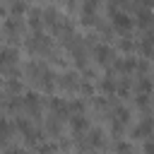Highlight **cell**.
I'll use <instances>...</instances> for the list:
<instances>
[{
  "instance_id": "6da1fadb",
  "label": "cell",
  "mask_w": 154,
  "mask_h": 154,
  "mask_svg": "<svg viewBox=\"0 0 154 154\" xmlns=\"http://www.w3.org/2000/svg\"><path fill=\"white\" fill-rule=\"evenodd\" d=\"M111 22H113V26L118 29V31H130L132 29V19L125 14V12H120V10H116L113 5H111Z\"/></svg>"
},
{
  "instance_id": "7a4b0ae2",
  "label": "cell",
  "mask_w": 154,
  "mask_h": 154,
  "mask_svg": "<svg viewBox=\"0 0 154 154\" xmlns=\"http://www.w3.org/2000/svg\"><path fill=\"white\" fill-rule=\"evenodd\" d=\"M94 55H96V63L106 65V63L111 60V55H113V53H111V48H108L106 43H99V46L94 48Z\"/></svg>"
},
{
  "instance_id": "3957f363",
  "label": "cell",
  "mask_w": 154,
  "mask_h": 154,
  "mask_svg": "<svg viewBox=\"0 0 154 154\" xmlns=\"http://www.w3.org/2000/svg\"><path fill=\"white\" fill-rule=\"evenodd\" d=\"M70 125H72V130H75L77 135H82V132L87 130V118H84V116H75V118L70 120Z\"/></svg>"
},
{
  "instance_id": "277c9868",
  "label": "cell",
  "mask_w": 154,
  "mask_h": 154,
  "mask_svg": "<svg viewBox=\"0 0 154 154\" xmlns=\"http://www.w3.org/2000/svg\"><path fill=\"white\" fill-rule=\"evenodd\" d=\"M24 106H26L31 113H36V111H38V96H36L34 91H29V94L24 96Z\"/></svg>"
},
{
  "instance_id": "5b68a950",
  "label": "cell",
  "mask_w": 154,
  "mask_h": 154,
  "mask_svg": "<svg viewBox=\"0 0 154 154\" xmlns=\"http://www.w3.org/2000/svg\"><path fill=\"white\" fill-rule=\"evenodd\" d=\"M41 19H43V12H41V10H31V14H29V26H31V29H41Z\"/></svg>"
},
{
  "instance_id": "8992f818",
  "label": "cell",
  "mask_w": 154,
  "mask_h": 154,
  "mask_svg": "<svg viewBox=\"0 0 154 154\" xmlns=\"http://www.w3.org/2000/svg\"><path fill=\"white\" fill-rule=\"evenodd\" d=\"M116 67H118V70H120V72H132V70H135V67H137V63H135V60H132V58H128V60H120V63H118V65H116Z\"/></svg>"
},
{
  "instance_id": "52a82bcc",
  "label": "cell",
  "mask_w": 154,
  "mask_h": 154,
  "mask_svg": "<svg viewBox=\"0 0 154 154\" xmlns=\"http://www.w3.org/2000/svg\"><path fill=\"white\" fill-rule=\"evenodd\" d=\"M149 19H152V14H149V7H144V10L140 12L137 22H140V26H147V24H149Z\"/></svg>"
},
{
  "instance_id": "ba28073f",
  "label": "cell",
  "mask_w": 154,
  "mask_h": 154,
  "mask_svg": "<svg viewBox=\"0 0 154 154\" xmlns=\"http://www.w3.org/2000/svg\"><path fill=\"white\" fill-rule=\"evenodd\" d=\"M101 87H103V91H106V94H116V82H113L111 77H106Z\"/></svg>"
},
{
  "instance_id": "9c48e42d",
  "label": "cell",
  "mask_w": 154,
  "mask_h": 154,
  "mask_svg": "<svg viewBox=\"0 0 154 154\" xmlns=\"http://www.w3.org/2000/svg\"><path fill=\"white\" fill-rule=\"evenodd\" d=\"M72 77H75V75H65V77H63V79H60V82H63V87H65V89H75V87H77V84H75V79H72Z\"/></svg>"
},
{
  "instance_id": "30bf717a",
  "label": "cell",
  "mask_w": 154,
  "mask_h": 154,
  "mask_svg": "<svg viewBox=\"0 0 154 154\" xmlns=\"http://www.w3.org/2000/svg\"><path fill=\"white\" fill-rule=\"evenodd\" d=\"M7 135H10V128H7V123H5V118L0 116V140L5 142V137H7Z\"/></svg>"
},
{
  "instance_id": "8fae6325",
  "label": "cell",
  "mask_w": 154,
  "mask_h": 154,
  "mask_svg": "<svg viewBox=\"0 0 154 154\" xmlns=\"http://www.w3.org/2000/svg\"><path fill=\"white\" fill-rule=\"evenodd\" d=\"M7 89H10L12 94H19V91H22V82H17V79H10V84H7Z\"/></svg>"
},
{
  "instance_id": "7c38bea8",
  "label": "cell",
  "mask_w": 154,
  "mask_h": 154,
  "mask_svg": "<svg viewBox=\"0 0 154 154\" xmlns=\"http://www.w3.org/2000/svg\"><path fill=\"white\" fill-rule=\"evenodd\" d=\"M26 10V5L24 2H12V14H22Z\"/></svg>"
},
{
  "instance_id": "4fadbf2b",
  "label": "cell",
  "mask_w": 154,
  "mask_h": 154,
  "mask_svg": "<svg viewBox=\"0 0 154 154\" xmlns=\"http://www.w3.org/2000/svg\"><path fill=\"white\" fill-rule=\"evenodd\" d=\"M5 29H7L10 34H14V31H17V22H14V17H10V19L5 22Z\"/></svg>"
},
{
  "instance_id": "5bb4252c",
  "label": "cell",
  "mask_w": 154,
  "mask_h": 154,
  "mask_svg": "<svg viewBox=\"0 0 154 154\" xmlns=\"http://www.w3.org/2000/svg\"><path fill=\"white\" fill-rule=\"evenodd\" d=\"M116 149H118V152H130V144H125V142H120V144H116Z\"/></svg>"
},
{
  "instance_id": "9a60e30c",
  "label": "cell",
  "mask_w": 154,
  "mask_h": 154,
  "mask_svg": "<svg viewBox=\"0 0 154 154\" xmlns=\"http://www.w3.org/2000/svg\"><path fill=\"white\" fill-rule=\"evenodd\" d=\"M120 48H123V51H132V48H135V46H132V43H130V41H123V43H120Z\"/></svg>"
},
{
  "instance_id": "2e32d148",
  "label": "cell",
  "mask_w": 154,
  "mask_h": 154,
  "mask_svg": "<svg viewBox=\"0 0 154 154\" xmlns=\"http://www.w3.org/2000/svg\"><path fill=\"white\" fill-rule=\"evenodd\" d=\"M17 106H19V101H17V99H10V108H12V111H14V108H17Z\"/></svg>"
},
{
  "instance_id": "e0dca14e",
  "label": "cell",
  "mask_w": 154,
  "mask_h": 154,
  "mask_svg": "<svg viewBox=\"0 0 154 154\" xmlns=\"http://www.w3.org/2000/svg\"><path fill=\"white\" fill-rule=\"evenodd\" d=\"M137 2H142L144 7H149V2H152V0H137Z\"/></svg>"
},
{
  "instance_id": "ac0fdd59",
  "label": "cell",
  "mask_w": 154,
  "mask_h": 154,
  "mask_svg": "<svg viewBox=\"0 0 154 154\" xmlns=\"http://www.w3.org/2000/svg\"><path fill=\"white\" fill-rule=\"evenodd\" d=\"M2 14H5V10H2V7H0V17H2Z\"/></svg>"
}]
</instances>
